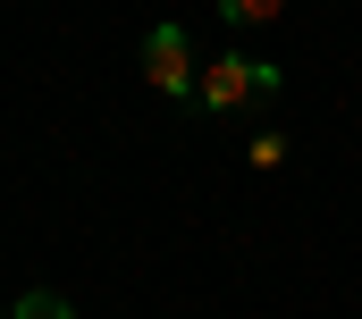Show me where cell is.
<instances>
[{
    "label": "cell",
    "mask_w": 362,
    "mask_h": 319,
    "mask_svg": "<svg viewBox=\"0 0 362 319\" xmlns=\"http://www.w3.org/2000/svg\"><path fill=\"white\" fill-rule=\"evenodd\" d=\"M8 319H76V311H68V294H25Z\"/></svg>",
    "instance_id": "obj_4"
},
{
    "label": "cell",
    "mask_w": 362,
    "mask_h": 319,
    "mask_svg": "<svg viewBox=\"0 0 362 319\" xmlns=\"http://www.w3.org/2000/svg\"><path fill=\"white\" fill-rule=\"evenodd\" d=\"M144 84L160 92V101H194L202 76H194V42H185V25H152L144 34Z\"/></svg>",
    "instance_id": "obj_1"
},
{
    "label": "cell",
    "mask_w": 362,
    "mask_h": 319,
    "mask_svg": "<svg viewBox=\"0 0 362 319\" xmlns=\"http://www.w3.org/2000/svg\"><path fill=\"white\" fill-rule=\"evenodd\" d=\"M194 101H202V109H245V101H253V76H245V59H236V51H219V59L202 68V92H194Z\"/></svg>",
    "instance_id": "obj_2"
},
{
    "label": "cell",
    "mask_w": 362,
    "mask_h": 319,
    "mask_svg": "<svg viewBox=\"0 0 362 319\" xmlns=\"http://www.w3.org/2000/svg\"><path fill=\"white\" fill-rule=\"evenodd\" d=\"M219 17L228 25H270V17H286V0H219Z\"/></svg>",
    "instance_id": "obj_3"
},
{
    "label": "cell",
    "mask_w": 362,
    "mask_h": 319,
    "mask_svg": "<svg viewBox=\"0 0 362 319\" xmlns=\"http://www.w3.org/2000/svg\"><path fill=\"white\" fill-rule=\"evenodd\" d=\"M245 76H253V101H278V84H286L270 59H245Z\"/></svg>",
    "instance_id": "obj_6"
},
{
    "label": "cell",
    "mask_w": 362,
    "mask_h": 319,
    "mask_svg": "<svg viewBox=\"0 0 362 319\" xmlns=\"http://www.w3.org/2000/svg\"><path fill=\"white\" fill-rule=\"evenodd\" d=\"M245 160H253L262 176H270V168H286V135H253V143H245Z\"/></svg>",
    "instance_id": "obj_5"
}]
</instances>
